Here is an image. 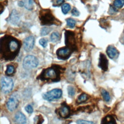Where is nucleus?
I'll list each match as a JSON object with an SVG mask.
<instances>
[{"label":"nucleus","instance_id":"1","mask_svg":"<svg viewBox=\"0 0 124 124\" xmlns=\"http://www.w3.org/2000/svg\"><path fill=\"white\" fill-rule=\"evenodd\" d=\"M20 47V42L13 36L6 35L0 39V53L6 60H13L18 55Z\"/></svg>","mask_w":124,"mask_h":124},{"label":"nucleus","instance_id":"2","mask_svg":"<svg viewBox=\"0 0 124 124\" xmlns=\"http://www.w3.org/2000/svg\"><path fill=\"white\" fill-rule=\"evenodd\" d=\"M60 73V71L57 67L52 66L44 69L38 78L42 80L57 81L59 80Z\"/></svg>","mask_w":124,"mask_h":124},{"label":"nucleus","instance_id":"3","mask_svg":"<svg viewBox=\"0 0 124 124\" xmlns=\"http://www.w3.org/2000/svg\"><path fill=\"white\" fill-rule=\"evenodd\" d=\"M39 19L42 25H58V20L49 9H43L40 11Z\"/></svg>","mask_w":124,"mask_h":124},{"label":"nucleus","instance_id":"4","mask_svg":"<svg viewBox=\"0 0 124 124\" xmlns=\"http://www.w3.org/2000/svg\"><path fill=\"white\" fill-rule=\"evenodd\" d=\"M38 63V60L36 57L32 55H28L24 58L22 65L25 69L31 70L36 67Z\"/></svg>","mask_w":124,"mask_h":124},{"label":"nucleus","instance_id":"5","mask_svg":"<svg viewBox=\"0 0 124 124\" xmlns=\"http://www.w3.org/2000/svg\"><path fill=\"white\" fill-rule=\"evenodd\" d=\"M65 43L66 47L70 48L73 51L77 49L75 33L70 31L65 32Z\"/></svg>","mask_w":124,"mask_h":124},{"label":"nucleus","instance_id":"6","mask_svg":"<svg viewBox=\"0 0 124 124\" xmlns=\"http://www.w3.org/2000/svg\"><path fill=\"white\" fill-rule=\"evenodd\" d=\"M0 81L1 89L4 93H9L12 90L14 83L12 78L4 76L1 77Z\"/></svg>","mask_w":124,"mask_h":124},{"label":"nucleus","instance_id":"7","mask_svg":"<svg viewBox=\"0 0 124 124\" xmlns=\"http://www.w3.org/2000/svg\"><path fill=\"white\" fill-rule=\"evenodd\" d=\"M62 91L59 89H54L47 92L43 94L44 99L50 101L53 99L60 98L62 95Z\"/></svg>","mask_w":124,"mask_h":124},{"label":"nucleus","instance_id":"8","mask_svg":"<svg viewBox=\"0 0 124 124\" xmlns=\"http://www.w3.org/2000/svg\"><path fill=\"white\" fill-rule=\"evenodd\" d=\"M18 104V95L16 93H14L10 96L7 102V108L9 111H13L17 108Z\"/></svg>","mask_w":124,"mask_h":124},{"label":"nucleus","instance_id":"9","mask_svg":"<svg viewBox=\"0 0 124 124\" xmlns=\"http://www.w3.org/2000/svg\"><path fill=\"white\" fill-rule=\"evenodd\" d=\"M72 52L70 48L65 46L59 48L56 51V54L59 59L64 60L70 57Z\"/></svg>","mask_w":124,"mask_h":124},{"label":"nucleus","instance_id":"10","mask_svg":"<svg viewBox=\"0 0 124 124\" xmlns=\"http://www.w3.org/2000/svg\"><path fill=\"white\" fill-rule=\"evenodd\" d=\"M35 40L32 36H29L26 37L23 42V48L24 50L29 52L30 51L33 47Z\"/></svg>","mask_w":124,"mask_h":124},{"label":"nucleus","instance_id":"11","mask_svg":"<svg viewBox=\"0 0 124 124\" xmlns=\"http://www.w3.org/2000/svg\"><path fill=\"white\" fill-rule=\"evenodd\" d=\"M9 21L12 24L16 26L18 25L20 23V16L16 10L14 9L12 11L9 17Z\"/></svg>","mask_w":124,"mask_h":124},{"label":"nucleus","instance_id":"12","mask_svg":"<svg viewBox=\"0 0 124 124\" xmlns=\"http://www.w3.org/2000/svg\"><path fill=\"white\" fill-rule=\"evenodd\" d=\"M98 66L103 71H106L108 69V61L106 56L102 53H100Z\"/></svg>","mask_w":124,"mask_h":124},{"label":"nucleus","instance_id":"13","mask_svg":"<svg viewBox=\"0 0 124 124\" xmlns=\"http://www.w3.org/2000/svg\"><path fill=\"white\" fill-rule=\"evenodd\" d=\"M70 109L66 105H62L58 109V113L60 116L62 118H66L70 114Z\"/></svg>","mask_w":124,"mask_h":124},{"label":"nucleus","instance_id":"14","mask_svg":"<svg viewBox=\"0 0 124 124\" xmlns=\"http://www.w3.org/2000/svg\"><path fill=\"white\" fill-rule=\"evenodd\" d=\"M106 52L109 58L114 59L118 54V51L117 49L112 46H109L107 48Z\"/></svg>","mask_w":124,"mask_h":124},{"label":"nucleus","instance_id":"15","mask_svg":"<svg viewBox=\"0 0 124 124\" xmlns=\"http://www.w3.org/2000/svg\"><path fill=\"white\" fill-rule=\"evenodd\" d=\"M15 120L18 124H25L26 123V118L24 114L21 112H17L15 115Z\"/></svg>","mask_w":124,"mask_h":124},{"label":"nucleus","instance_id":"16","mask_svg":"<svg viewBox=\"0 0 124 124\" xmlns=\"http://www.w3.org/2000/svg\"><path fill=\"white\" fill-rule=\"evenodd\" d=\"M101 124H117V123L113 116L108 115L102 119Z\"/></svg>","mask_w":124,"mask_h":124},{"label":"nucleus","instance_id":"17","mask_svg":"<svg viewBox=\"0 0 124 124\" xmlns=\"http://www.w3.org/2000/svg\"><path fill=\"white\" fill-rule=\"evenodd\" d=\"M50 38V41L52 42L56 43V42H58L60 39V33L58 32H56V31L53 32L51 34Z\"/></svg>","mask_w":124,"mask_h":124},{"label":"nucleus","instance_id":"18","mask_svg":"<svg viewBox=\"0 0 124 124\" xmlns=\"http://www.w3.org/2000/svg\"><path fill=\"white\" fill-rule=\"evenodd\" d=\"M24 6L28 10H31L33 7L32 0H23Z\"/></svg>","mask_w":124,"mask_h":124},{"label":"nucleus","instance_id":"19","mask_svg":"<svg viewBox=\"0 0 124 124\" xmlns=\"http://www.w3.org/2000/svg\"><path fill=\"white\" fill-rule=\"evenodd\" d=\"M124 5V0H115L113 6L116 8H121Z\"/></svg>","mask_w":124,"mask_h":124},{"label":"nucleus","instance_id":"20","mask_svg":"<svg viewBox=\"0 0 124 124\" xmlns=\"http://www.w3.org/2000/svg\"><path fill=\"white\" fill-rule=\"evenodd\" d=\"M101 94L103 97L104 99L106 102H108L110 100V97L109 94L107 91H106L104 89H102L101 90Z\"/></svg>","mask_w":124,"mask_h":124},{"label":"nucleus","instance_id":"21","mask_svg":"<svg viewBox=\"0 0 124 124\" xmlns=\"http://www.w3.org/2000/svg\"><path fill=\"white\" fill-rule=\"evenodd\" d=\"M71 9V6L68 3L63 4L62 6V11L64 14H66Z\"/></svg>","mask_w":124,"mask_h":124},{"label":"nucleus","instance_id":"22","mask_svg":"<svg viewBox=\"0 0 124 124\" xmlns=\"http://www.w3.org/2000/svg\"><path fill=\"white\" fill-rule=\"evenodd\" d=\"M66 23H67V25L69 27L71 28H73L75 27L76 25V21L71 18H69L66 19Z\"/></svg>","mask_w":124,"mask_h":124},{"label":"nucleus","instance_id":"23","mask_svg":"<svg viewBox=\"0 0 124 124\" xmlns=\"http://www.w3.org/2000/svg\"><path fill=\"white\" fill-rule=\"evenodd\" d=\"M15 72V68L12 65H9L7 67V69L5 72L6 75L10 76L14 73Z\"/></svg>","mask_w":124,"mask_h":124},{"label":"nucleus","instance_id":"24","mask_svg":"<svg viewBox=\"0 0 124 124\" xmlns=\"http://www.w3.org/2000/svg\"><path fill=\"white\" fill-rule=\"evenodd\" d=\"M51 30V29L48 27H44L41 30L40 34L42 36H45L48 34L50 32Z\"/></svg>","mask_w":124,"mask_h":124},{"label":"nucleus","instance_id":"25","mask_svg":"<svg viewBox=\"0 0 124 124\" xmlns=\"http://www.w3.org/2000/svg\"><path fill=\"white\" fill-rule=\"evenodd\" d=\"M88 99V96L86 93H82L80 94L78 98V102H83L85 101Z\"/></svg>","mask_w":124,"mask_h":124},{"label":"nucleus","instance_id":"26","mask_svg":"<svg viewBox=\"0 0 124 124\" xmlns=\"http://www.w3.org/2000/svg\"><path fill=\"white\" fill-rule=\"evenodd\" d=\"M34 124H42L44 121V119L41 116H36L34 118Z\"/></svg>","mask_w":124,"mask_h":124},{"label":"nucleus","instance_id":"27","mask_svg":"<svg viewBox=\"0 0 124 124\" xmlns=\"http://www.w3.org/2000/svg\"><path fill=\"white\" fill-rule=\"evenodd\" d=\"M39 42V44H40V45H41V46H42V47H46L47 46V40L46 38H41V39H40Z\"/></svg>","mask_w":124,"mask_h":124},{"label":"nucleus","instance_id":"28","mask_svg":"<svg viewBox=\"0 0 124 124\" xmlns=\"http://www.w3.org/2000/svg\"><path fill=\"white\" fill-rule=\"evenodd\" d=\"M67 91H68V94L70 96H73L75 94V91L73 87L69 86L67 88Z\"/></svg>","mask_w":124,"mask_h":124},{"label":"nucleus","instance_id":"29","mask_svg":"<svg viewBox=\"0 0 124 124\" xmlns=\"http://www.w3.org/2000/svg\"><path fill=\"white\" fill-rule=\"evenodd\" d=\"M52 2L53 6H59L64 2V0H52Z\"/></svg>","mask_w":124,"mask_h":124},{"label":"nucleus","instance_id":"30","mask_svg":"<svg viewBox=\"0 0 124 124\" xmlns=\"http://www.w3.org/2000/svg\"><path fill=\"white\" fill-rule=\"evenodd\" d=\"M77 124H94L93 122L83 120H78L77 121Z\"/></svg>","mask_w":124,"mask_h":124},{"label":"nucleus","instance_id":"31","mask_svg":"<svg viewBox=\"0 0 124 124\" xmlns=\"http://www.w3.org/2000/svg\"><path fill=\"white\" fill-rule=\"evenodd\" d=\"M25 110L28 113H30V114H31L33 112V108H32V107L30 105H28L27 106H26L25 108Z\"/></svg>","mask_w":124,"mask_h":124},{"label":"nucleus","instance_id":"32","mask_svg":"<svg viewBox=\"0 0 124 124\" xmlns=\"http://www.w3.org/2000/svg\"><path fill=\"white\" fill-rule=\"evenodd\" d=\"M71 14L73 16H79L80 13L79 12V11L77 10V9L75 7H74L71 12Z\"/></svg>","mask_w":124,"mask_h":124}]
</instances>
